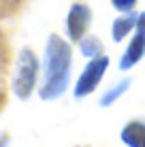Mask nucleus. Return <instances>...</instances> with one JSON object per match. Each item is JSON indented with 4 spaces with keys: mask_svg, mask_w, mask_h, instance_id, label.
<instances>
[{
    "mask_svg": "<svg viewBox=\"0 0 145 147\" xmlns=\"http://www.w3.org/2000/svg\"><path fill=\"white\" fill-rule=\"evenodd\" d=\"M71 64H73V51L71 45L58 34H51L45 47V73H43V85H41V98L53 100L62 96L68 88L71 77Z\"/></svg>",
    "mask_w": 145,
    "mask_h": 147,
    "instance_id": "f257e3e1",
    "label": "nucleus"
},
{
    "mask_svg": "<svg viewBox=\"0 0 145 147\" xmlns=\"http://www.w3.org/2000/svg\"><path fill=\"white\" fill-rule=\"evenodd\" d=\"M36 75H38V62L30 49H24L19 53L17 68H15L13 77V90L19 98H28L32 94L34 85H36Z\"/></svg>",
    "mask_w": 145,
    "mask_h": 147,
    "instance_id": "f03ea898",
    "label": "nucleus"
},
{
    "mask_svg": "<svg viewBox=\"0 0 145 147\" xmlns=\"http://www.w3.org/2000/svg\"><path fill=\"white\" fill-rule=\"evenodd\" d=\"M109 68V58L107 55H96L88 62V66L83 68V73L79 75L77 85H75V98H86L98 88V83L103 81L105 73Z\"/></svg>",
    "mask_w": 145,
    "mask_h": 147,
    "instance_id": "7ed1b4c3",
    "label": "nucleus"
},
{
    "mask_svg": "<svg viewBox=\"0 0 145 147\" xmlns=\"http://www.w3.org/2000/svg\"><path fill=\"white\" fill-rule=\"evenodd\" d=\"M145 55V13H139L137 17V26H134V36L128 43L126 51H124L122 60H119V68L128 70L134 64H139Z\"/></svg>",
    "mask_w": 145,
    "mask_h": 147,
    "instance_id": "20e7f679",
    "label": "nucleus"
},
{
    "mask_svg": "<svg viewBox=\"0 0 145 147\" xmlns=\"http://www.w3.org/2000/svg\"><path fill=\"white\" fill-rule=\"evenodd\" d=\"M90 24H92V9L83 2H75L68 11V17H66V34L68 38L79 43L83 36H86Z\"/></svg>",
    "mask_w": 145,
    "mask_h": 147,
    "instance_id": "39448f33",
    "label": "nucleus"
},
{
    "mask_svg": "<svg viewBox=\"0 0 145 147\" xmlns=\"http://www.w3.org/2000/svg\"><path fill=\"white\" fill-rule=\"evenodd\" d=\"M122 141L128 147H145V119H132L122 128Z\"/></svg>",
    "mask_w": 145,
    "mask_h": 147,
    "instance_id": "423d86ee",
    "label": "nucleus"
},
{
    "mask_svg": "<svg viewBox=\"0 0 145 147\" xmlns=\"http://www.w3.org/2000/svg\"><path fill=\"white\" fill-rule=\"evenodd\" d=\"M137 17H139L137 13H126V15H122V17H117L115 22H113V26H111V36H113L115 43L124 40L128 34L132 32V28L137 26Z\"/></svg>",
    "mask_w": 145,
    "mask_h": 147,
    "instance_id": "0eeeda50",
    "label": "nucleus"
},
{
    "mask_svg": "<svg viewBox=\"0 0 145 147\" xmlns=\"http://www.w3.org/2000/svg\"><path fill=\"white\" fill-rule=\"evenodd\" d=\"M79 45H81V53L88 55L90 60L96 58V55H103V43L96 36H83L79 40Z\"/></svg>",
    "mask_w": 145,
    "mask_h": 147,
    "instance_id": "6e6552de",
    "label": "nucleus"
},
{
    "mask_svg": "<svg viewBox=\"0 0 145 147\" xmlns=\"http://www.w3.org/2000/svg\"><path fill=\"white\" fill-rule=\"evenodd\" d=\"M128 85H130V79H124V81H119V83L115 85V88H111V90H109V92H107V94H105L103 98H100V105H103V107H109V105H113V102H115V100L119 98V96H122V94L128 90Z\"/></svg>",
    "mask_w": 145,
    "mask_h": 147,
    "instance_id": "1a4fd4ad",
    "label": "nucleus"
},
{
    "mask_svg": "<svg viewBox=\"0 0 145 147\" xmlns=\"http://www.w3.org/2000/svg\"><path fill=\"white\" fill-rule=\"evenodd\" d=\"M111 4L122 13H130L134 9V4H137V0H111Z\"/></svg>",
    "mask_w": 145,
    "mask_h": 147,
    "instance_id": "9d476101",
    "label": "nucleus"
}]
</instances>
